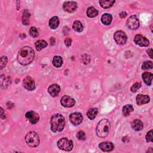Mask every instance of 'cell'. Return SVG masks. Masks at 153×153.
<instances>
[{
    "mask_svg": "<svg viewBox=\"0 0 153 153\" xmlns=\"http://www.w3.org/2000/svg\"><path fill=\"white\" fill-rule=\"evenodd\" d=\"M34 50L29 46H24L20 49L17 54V61L22 65L30 64L34 59Z\"/></svg>",
    "mask_w": 153,
    "mask_h": 153,
    "instance_id": "1",
    "label": "cell"
},
{
    "mask_svg": "<svg viewBox=\"0 0 153 153\" xmlns=\"http://www.w3.org/2000/svg\"><path fill=\"white\" fill-rule=\"evenodd\" d=\"M50 124L52 132H61L64 130L65 125V118L61 114H55L51 117Z\"/></svg>",
    "mask_w": 153,
    "mask_h": 153,
    "instance_id": "2",
    "label": "cell"
},
{
    "mask_svg": "<svg viewBox=\"0 0 153 153\" xmlns=\"http://www.w3.org/2000/svg\"><path fill=\"white\" fill-rule=\"evenodd\" d=\"M111 128L110 122L107 119L101 120L97 127V133L98 137L105 138L108 135Z\"/></svg>",
    "mask_w": 153,
    "mask_h": 153,
    "instance_id": "3",
    "label": "cell"
},
{
    "mask_svg": "<svg viewBox=\"0 0 153 153\" xmlns=\"http://www.w3.org/2000/svg\"><path fill=\"white\" fill-rule=\"evenodd\" d=\"M25 141L27 144L31 147H36L40 144V138L35 132H30L25 136Z\"/></svg>",
    "mask_w": 153,
    "mask_h": 153,
    "instance_id": "4",
    "label": "cell"
},
{
    "mask_svg": "<svg viewBox=\"0 0 153 153\" xmlns=\"http://www.w3.org/2000/svg\"><path fill=\"white\" fill-rule=\"evenodd\" d=\"M57 146L61 149L69 151L73 148V142L71 140L68 139L66 138L60 139L57 142Z\"/></svg>",
    "mask_w": 153,
    "mask_h": 153,
    "instance_id": "5",
    "label": "cell"
},
{
    "mask_svg": "<svg viewBox=\"0 0 153 153\" xmlns=\"http://www.w3.org/2000/svg\"><path fill=\"white\" fill-rule=\"evenodd\" d=\"M114 40L119 45H124L126 43L127 37L126 33L122 31H117L114 34Z\"/></svg>",
    "mask_w": 153,
    "mask_h": 153,
    "instance_id": "6",
    "label": "cell"
},
{
    "mask_svg": "<svg viewBox=\"0 0 153 153\" xmlns=\"http://www.w3.org/2000/svg\"><path fill=\"white\" fill-rule=\"evenodd\" d=\"M127 27L132 30H136L139 26V22L136 16H130L127 21Z\"/></svg>",
    "mask_w": 153,
    "mask_h": 153,
    "instance_id": "7",
    "label": "cell"
},
{
    "mask_svg": "<svg viewBox=\"0 0 153 153\" xmlns=\"http://www.w3.org/2000/svg\"><path fill=\"white\" fill-rule=\"evenodd\" d=\"M69 120L75 126L79 125L82 123L83 117L82 114L80 112H74L70 114L69 116Z\"/></svg>",
    "mask_w": 153,
    "mask_h": 153,
    "instance_id": "8",
    "label": "cell"
},
{
    "mask_svg": "<svg viewBox=\"0 0 153 153\" xmlns=\"http://www.w3.org/2000/svg\"><path fill=\"white\" fill-rule=\"evenodd\" d=\"M135 43L141 47H147L149 44V41L147 38L141 35H137L134 38Z\"/></svg>",
    "mask_w": 153,
    "mask_h": 153,
    "instance_id": "9",
    "label": "cell"
},
{
    "mask_svg": "<svg viewBox=\"0 0 153 153\" xmlns=\"http://www.w3.org/2000/svg\"><path fill=\"white\" fill-rule=\"evenodd\" d=\"M23 84H24V87L28 90L32 91L35 89V81L31 76H26V77L24 79Z\"/></svg>",
    "mask_w": 153,
    "mask_h": 153,
    "instance_id": "10",
    "label": "cell"
},
{
    "mask_svg": "<svg viewBox=\"0 0 153 153\" xmlns=\"http://www.w3.org/2000/svg\"><path fill=\"white\" fill-rule=\"evenodd\" d=\"M61 105L65 108H71L74 106L75 104V101L73 98L70 97L69 96L65 95L61 98Z\"/></svg>",
    "mask_w": 153,
    "mask_h": 153,
    "instance_id": "11",
    "label": "cell"
},
{
    "mask_svg": "<svg viewBox=\"0 0 153 153\" xmlns=\"http://www.w3.org/2000/svg\"><path fill=\"white\" fill-rule=\"evenodd\" d=\"M26 117L29 120L31 123L32 124H35L39 122L40 117L36 112L33 111H29L27 112L25 114Z\"/></svg>",
    "mask_w": 153,
    "mask_h": 153,
    "instance_id": "12",
    "label": "cell"
},
{
    "mask_svg": "<svg viewBox=\"0 0 153 153\" xmlns=\"http://www.w3.org/2000/svg\"><path fill=\"white\" fill-rule=\"evenodd\" d=\"M63 8L65 11L73 13L77 9V3L75 1H65L64 3Z\"/></svg>",
    "mask_w": 153,
    "mask_h": 153,
    "instance_id": "13",
    "label": "cell"
},
{
    "mask_svg": "<svg viewBox=\"0 0 153 153\" xmlns=\"http://www.w3.org/2000/svg\"><path fill=\"white\" fill-rule=\"evenodd\" d=\"M61 90L60 86L56 84H51L49 86L48 89L49 93L51 96L52 97H56L59 95Z\"/></svg>",
    "mask_w": 153,
    "mask_h": 153,
    "instance_id": "14",
    "label": "cell"
},
{
    "mask_svg": "<svg viewBox=\"0 0 153 153\" xmlns=\"http://www.w3.org/2000/svg\"><path fill=\"white\" fill-rule=\"evenodd\" d=\"M150 101V98L148 95H144L142 94H139L137 95L136 101L138 105H142L144 104H148Z\"/></svg>",
    "mask_w": 153,
    "mask_h": 153,
    "instance_id": "15",
    "label": "cell"
},
{
    "mask_svg": "<svg viewBox=\"0 0 153 153\" xmlns=\"http://www.w3.org/2000/svg\"><path fill=\"white\" fill-rule=\"evenodd\" d=\"M99 148H101L104 152H109L114 149V144L109 142H102L99 145Z\"/></svg>",
    "mask_w": 153,
    "mask_h": 153,
    "instance_id": "16",
    "label": "cell"
},
{
    "mask_svg": "<svg viewBox=\"0 0 153 153\" xmlns=\"http://www.w3.org/2000/svg\"><path fill=\"white\" fill-rule=\"evenodd\" d=\"M131 126L132 129L135 131H141L144 127L142 122L138 119L134 120L131 123Z\"/></svg>",
    "mask_w": 153,
    "mask_h": 153,
    "instance_id": "17",
    "label": "cell"
},
{
    "mask_svg": "<svg viewBox=\"0 0 153 153\" xmlns=\"http://www.w3.org/2000/svg\"><path fill=\"white\" fill-rule=\"evenodd\" d=\"M142 79H143L144 82H145V83L147 85L150 86L151 84L152 80V77H153V75L152 73L148 72H145L142 74Z\"/></svg>",
    "mask_w": 153,
    "mask_h": 153,
    "instance_id": "18",
    "label": "cell"
},
{
    "mask_svg": "<svg viewBox=\"0 0 153 153\" xmlns=\"http://www.w3.org/2000/svg\"><path fill=\"white\" fill-rule=\"evenodd\" d=\"M49 26L52 29H56L59 25V19L57 16H54L49 21Z\"/></svg>",
    "mask_w": 153,
    "mask_h": 153,
    "instance_id": "19",
    "label": "cell"
},
{
    "mask_svg": "<svg viewBox=\"0 0 153 153\" xmlns=\"http://www.w3.org/2000/svg\"><path fill=\"white\" fill-rule=\"evenodd\" d=\"M112 17L110 14H104L101 17V22L104 25H109L111 24Z\"/></svg>",
    "mask_w": 153,
    "mask_h": 153,
    "instance_id": "20",
    "label": "cell"
},
{
    "mask_svg": "<svg viewBox=\"0 0 153 153\" xmlns=\"http://www.w3.org/2000/svg\"><path fill=\"white\" fill-rule=\"evenodd\" d=\"M30 17L31 14L29 11L28 10H25L23 12V15H22V23L24 25H28L30 23Z\"/></svg>",
    "mask_w": 153,
    "mask_h": 153,
    "instance_id": "21",
    "label": "cell"
},
{
    "mask_svg": "<svg viewBox=\"0 0 153 153\" xmlns=\"http://www.w3.org/2000/svg\"><path fill=\"white\" fill-rule=\"evenodd\" d=\"M63 64L62 57L60 56H55L53 59V65L56 68H60Z\"/></svg>",
    "mask_w": 153,
    "mask_h": 153,
    "instance_id": "22",
    "label": "cell"
},
{
    "mask_svg": "<svg viewBox=\"0 0 153 153\" xmlns=\"http://www.w3.org/2000/svg\"><path fill=\"white\" fill-rule=\"evenodd\" d=\"M116 3V1L114 0H108V1H105V0H101L99 1L100 6L104 9H108L111 7L114 4Z\"/></svg>",
    "mask_w": 153,
    "mask_h": 153,
    "instance_id": "23",
    "label": "cell"
},
{
    "mask_svg": "<svg viewBox=\"0 0 153 153\" xmlns=\"http://www.w3.org/2000/svg\"><path fill=\"white\" fill-rule=\"evenodd\" d=\"M47 45H48L47 43L45 40H38L35 44V48L37 51L41 50L42 49L46 48L47 46Z\"/></svg>",
    "mask_w": 153,
    "mask_h": 153,
    "instance_id": "24",
    "label": "cell"
},
{
    "mask_svg": "<svg viewBox=\"0 0 153 153\" xmlns=\"http://www.w3.org/2000/svg\"><path fill=\"white\" fill-rule=\"evenodd\" d=\"M98 112V108H90V109H89V111L87 112V116L90 120H92L94 119L96 116H97Z\"/></svg>",
    "mask_w": 153,
    "mask_h": 153,
    "instance_id": "25",
    "label": "cell"
},
{
    "mask_svg": "<svg viewBox=\"0 0 153 153\" xmlns=\"http://www.w3.org/2000/svg\"><path fill=\"white\" fill-rule=\"evenodd\" d=\"M72 28L73 29L78 32H81L83 31V25L82 24V23L79 21H74V22L73 23V25H72Z\"/></svg>",
    "mask_w": 153,
    "mask_h": 153,
    "instance_id": "26",
    "label": "cell"
},
{
    "mask_svg": "<svg viewBox=\"0 0 153 153\" xmlns=\"http://www.w3.org/2000/svg\"><path fill=\"white\" fill-rule=\"evenodd\" d=\"M134 111V108L132 105H126L123 108V114L124 116L127 117L132 112Z\"/></svg>",
    "mask_w": 153,
    "mask_h": 153,
    "instance_id": "27",
    "label": "cell"
},
{
    "mask_svg": "<svg viewBox=\"0 0 153 153\" xmlns=\"http://www.w3.org/2000/svg\"><path fill=\"white\" fill-rule=\"evenodd\" d=\"M98 14V11L93 7H90L87 10V16L89 17H94Z\"/></svg>",
    "mask_w": 153,
    "mask_h": 153,
    "instance_id": "28",
    "label": "cell"
},
{
    "mask_svg": "<svg viewBox=\"0 0 153 153\" xmlns=\"http://www.w3.org/2000/svg\"><path fill=\"white\" fill-rule=\"evenodd\" d=\"M153 67V64L151 61H145L142 64V69L144 70H148L152 69Z\"/></svg>",
    "mask_w": 153,
    "mask_h": 153,
    "instance_id": "29",
    "label": "cell"
},
{
    "mask_svg": "<svg viewBox=\"0 0 153 153\" xmlns=\"http://www.w3.org/2000/svg\"><path fill=\"white\" fill-rule=\"evenodd\" d=\"M29 34L32 37L36 38L39 35V32L35 27H31L29 29Z\"/></svg>",
    "mask_w": 153,
    "mask_h": 153,
    "instance_id": "30",
    "label": "cell"
},
{
    "mask_svg": "<svg viewBox=\"0 0 153 153\" xmlns=\"http://www.w3.org/2000/svg\"><path fill=\"white\" fill-rule=\"evenodd\" d=\"M76 138H77V139L79 140H80V141H83L86 139V135H85V133L83 132V131H79L77 134H76Z\"/></svg>",
    "mask_w": 153,
    "mask_h": 153,
    "instance_id": "31",
    "label": "cell"
},
{
    "mask_svg": "<svg viewBox=\"0 0 153 153\" xmlns=\"http://www.w3.org/2000/svg\"><path fill=\"white\" fill-rule=\"evenodd\" d=\"M146 141L147 142H153V138H152V130H149L146 135L145 137Z\"/></svg>",
    "mask_w": 153,
    "mask_h": 153,
    "instance_id": "32",
    "label": "cell"
},
{
    "mask_svg": "<svg viewBox=\"0 0 153 153\" xmlns=\"http://www.w3.org/2000/svg\"><path fill=\"white\" fill-rule=\"evenodd\" d=\"M141 87V83H136L135 84H134L132 85V86L130 88V90L132 92L135 93L137 92V90Z\"/></svg>",
    "mask_w": 153,
    "mask_h": 153,
    "instance_id": "33",
    "label": "cell"
},
{
    "mask_svg": "<svg viewBox=\"0 0 153 153\" xmlns=\"http://www.w3.org/2000/svg\"><path fill=\"white\" fill-rule=\"evenodd\" d=\"M7 63V57L6 56H2L1 57V66H0V69H3Z\"/></svg>",
    "mask_w": 153,
    "mask_h": 153,
    "instance_id": "34",
    "label": "cell"
},
{
    "mask_svg": "<svg viewBox=\"0 0 153 153\" xmlns=\"http://www.w3.org/2000/svg\"><path fill=\"white\" fill-rule=\"evenodd\" d=\"M65 45H66L67 47H69V46H71L72 40L70 38H66V39L65 40Z\"/></svg>",
    "mask_w": 153,
    "mask_h": 153,
    "instance_id": "35",
    "label": "cell"
},
{
    "mask_svg": "<svg viewBox=\"0 0 153 153\" xmlns=\"http://www.w3.org/2000/svg\"><path fill=\"white\" fill-rule=\"evenodd\" d=\"M0 109H1V118L2 119H4L6 118V117L5 112H4V109H3V108L2 107H1Z\"/></svg>",
    "mask_w": 153,
    "mask_h": 153,
    "instance_id": "36",
    "label": "cell"
},
{
    "mask_svg": "<svg viewBox=\"0 0 153 153\" xmlns=\"http://www.w3.org/2000/svg\"><path fill=\"white\" fill-rule=\"evenodd\" d=\"M147 54L149 56L150 58L152 59L153 58V57H152V49L149 48L148 50H147Z\"/></svg>",
    "mask_w": 153,
    "mask_h": 153,
    "instance_id": "37",
    "label": "cell"
},
{
    "mask_svg": "<svg viewBox=\"0 0 153 153\" xmlns=\"http://www.w3.org/2000/svg\"><path fill=\"white\" fill-rule=\"evenodd\" d=\"M126 16H127V13L126 12H124V11H123V12L120 13V17L121 18H124Z\"/></svg>",
    "mask_w": 153,
    "mask_h": 153,
    "instance_id": "38",
    "label": "cell"
}]
</instances>
